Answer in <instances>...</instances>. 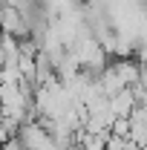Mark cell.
Returning <instances> with one entry per match:
<instances>
[{
    "mask_svg": "<svg viewBox=\"0 0 147 150\" xmlns=\"http://www.w3.org/2000/svg\"><path fill=\"white\" fill-rule=\"evenodd\" d=\"M0 29H3V35L15 38V40L26 38V20H23V15H20V9L3 6V9H0Z\"/></svg>",
    "mask_w": 147,
    "mask_h": 150,
    "instance_id": "obj_1",
    "label": "cell"
},
{
    "mask_svg": "<svg viewBox=\"0 0 147 150\" xmlns=\"http://www.w3.org/2000/svg\"><path fill=\"white\" fill-rule=\"evenodd\" d=\"M107 150H139L130 139H118V136H110L107 139Z\"/></svg>",
    "mask_w": 147,
    "mask_h": 150,
    "instance_id": "obj_2",
    "label": "cell"
},
{
    "mask_svg": "<svg viewBox=\"0 0 147 150\" xmlns=\"http://www.w3.org/2000/svg\"><path fill=\"white\" fill-rule=\"evenodd\" d=\"M0 150H23V144L18 142V136H12V139H6V142L0 144Z\"/></svg>",
    "mask_w": 147,
    "mask_h": 150,
    "instance_id": "obj_3",
    "label": "cell"
}]
</instances>
